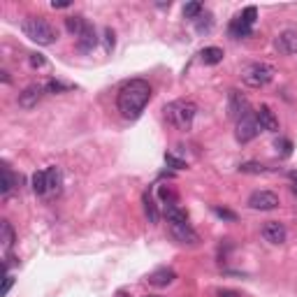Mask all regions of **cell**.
<instances>
[{
  "label": "cell",
  "instance_id": "36",
  "mask_svg": "<svg viewBox=\"0 0 297 297\" xmlns=\"http://www.w3.org/2000/svg\"><path fill=\"white\" fill-rule=\"evenodd\" d=\"M290 181H292V191H295V195H297V170L290 172Z\"/></svg>",
  "mask_w": 297,
  "mask_h": 297
},
{
  "label": "cell",
  "instance_id": "13",
  "mask_svg": "<svg viewBox=\"0 0 297 297\" xmlns=\"http://www.w3.org/2000/svg\"><path fill=\"white\" fill-rule=\"evenodd\" d=\"M174 279H176L174 269H170V267H161V269H156V272L149 274L146 281L151 283V286H156V288H165V286H170Z\"/></svg>",
  "mask_w": 297,
  "mask_h": 297
},
{
  "label": "cell",
  "instance_id": "9",
  "mask_svg": "<svg viewBox=\"0 0 297 297\" xmlns=\"http://www.w3.org/2000/svg\"><path fill=\"white\" fill-rule=\"evenodd\" d=\"M44 86L40 84H31L28 88H24V91L19 93V107H24V109H33V107H37V102L42 100V96H44Z\"/></svg>",
  "mask_w": 297,
  "mask_h": 297
},
{
  "label": "cell",
  "instance_id": "27",
  "mask_svg": "<svg viewBox=\"0 0 297 297\" xmlns=\"http://www.w3.org/2000/svg\"><path fill=\"white\" fill-rule=\"evenodd\" d=\"M239 16H242V21H244V24H246V26H251V28H253V24H256V16H258V10L251 5V7H246V10H244Z\"/></svg>",
  "mask_w": 297,
  "mask_h": 297
},
{
  "label": "cell",
  "instance_id": "14",
  "mask_svg": "<svg viewBox=\"0 0 297 297\" xmlns=\"http://www.w3.org/2000/svg\"><path fill=\"white\" fill-rule=\"evenodd\" d=\"M98 44V35H96V28L93 26H86L84 33H81L79 37H77V47H79V51H84V54H88V51H93Z\"/></svg>",
  "mask_w": 297,
  "mask_h": 297
},
{
  "label": "cell",
  "instance_id": "11",
  "mask_svg": "<svg viewBox=\"0 0 297 297\" xmlns=\"http://www.w3.org/2000/svg\"><path fill=\"white\" fill-rule=\"evenodd\" d=\"M256 119H258V123H260L262 130H267V132H277L279 130V119H277V114H274V111L269 109L267 105H262L260 109L256 111Z\"/></svg>",
  "mask_w": 297,
  "mask_h": 297
},
{
  "label": "cell",
  "instance_id": "25",
  "mask_svg": "<svg viewBox=\"0 0 297 297\" xmlns=\"http://www.w3.org/2000/svg\"><path fill=\"white\" fill-rule=\"evenodd\" d=\"M239 172H244V174H265L267 167L260 165V163H242V165H239Z\"/></svg>",
  "mask_w": 297,
  "mask_h": 297
},
{
  "label": "cell",
  "instance_id": "30",
  "mask_svg": "<svg viewBox=\"0 0 297 297\" xmlns=\"http://www.w3.org/2000/svg\"><path fill=\"white\" fill-rule=\"evenodd\" d=\"M165 163H167L170 167H174V170H184V167H186V163H184L181 158L172 156V153H165Z\"/></svg>",
  "mask_w": 297,
  "mask_h": 297
},
{
  "label": "cell",
  "instance_id": "17",
  "mask_svg": "<svg viewBox=\"0 0 297 297\" xmlns=\"http://www.w3.org/2000/svg\"><path fill=\"white\" fill-rule=\"evenodd\" d=\"M14 227H12L10 221H3L0 223V242H3V248L5 251H10L12 246H14Z\"/></svg>",
  "mask_w": 297,
  "mask_h": 297
},
{
  "label": "cell",
  "instance_id": "16",
  "mask_svg": "<svg viewBox=\"0 0 297 297\" xmlns=\"http://www.w3.org/2000/svg\"><path fill=\"white\" fill-rule=\"evenodd\" d=\"M200 58L204 65H218L223 61V49H218V47H204L200 51Z\"/></svg>",
  "mask_w": 297,
  "mask_h": 297
},
{
  "label": "cell",
  "instance_id": "2",
  "mask_svg": "<svg viewBox=\"0 0 297 297\" xmlns=\"http://www.w3.org/2000/svg\"><path fill=\"white\" fill-rule=\"evenodd\" d=\"M21 31H24V35L28 37L31 42L42 44V47L54 44L56 37H58V31H56L49 21L42 19V16H28V19H24Z\"/></svg>",
  "mask_w": 297,
  "mask_h": 297
},
{
  "label": "cell",
  "instance_id": "1",
  "mask_svg": "<svg viewBox=\"0 0 297 297\" xmlns=\"http://www.w3.org/2000/svg\"><path fill=\"white\" fill-rule=\"evenodd\" d=\"M151 100V86L144 79H132L121 86V91L116 96V107L121 111L123 119H140L144 107Z\"/></svg>",
  "mask_w": 297,
  "mask_h": 297
},
{
  "label": "cell",
  "instance_id": "4",
  "mask_svg": "<svg viewBox=\"0 0 297 297\" xmlns=\"http://www.w3.org/2000/svg\"><path fill=\"white\" fill-rule=\"evenodd\" d=\"M277 70H274L269 63H248L242 70V81L251 88H260V86H267L274 79Z\"/></svg>",
  "mask_w": 297,
  "mask_h": 297
},
{
  "label": "cell",
  "instance_id": "31",
  "mask_svg": "<svg viewBox=\"0 0 297 297\" xmlns=\"http://www.w3.org/2000/svg\"><path fill=\"white\" fill-rule=\"evenodd\" d=\"M277 149H281L283 156H290V153H292V142L290 140H279L277 142Z\"/></svg>",
  "mask_w": 297,
  "mask_h": 297
},
{
  "label": "cell",
  "instance_id": "22",
  "mask_svg": "<svg viewBox=\"0 0 297 297\" xmlns=\"http://www.w3.org/2000/svg\"><path fill=\"white\" fill-rule=\"evenodd\" d=\"M33 191L37 195H47V170H40L33 174Z\"/></svg>",
  "mask_w": 297,
  "mask_h": 297
},
{
  "label": "cell",
  "instance_id": "35",
  "mask_svg": "<svg viewBox=\"0 0 297 297\" xmlns=\"http://www.w3.org/2000/svg\"><path fill=\"white\" fill-rule=\"evenodd\" d=\"M51 7H54V10H65V7H70V0H54Z\"/></svg>",
  "mask_w": 297,
  "mask_h": 297
},
{
  "label": "cell",
  "instance_id": "38",
  "mask_svg": "<svg viewBox=\"0 0 297 297\" xmlns=\"http://www.w3.org/2000/svg\"><path fill=\"white\" fill-rule=\"evenodd\" d=\"M146 297H158V295H146Z\"/></svg>",
  "mask_w": 297,
  "mask_h": 297
},
{
  "label": "cell",
  "instance_id": "26",
  "mask_svg": "<svg viewBox=\"0 0 297 297\" xmlns=\"http://www.w3.org/2000/svg\"><path fill=\"white\" fill-rule=\"evenodd\" d=\"M200 14H202V3H186V5H184V16L197 19Z\"/></svg>",
  "mask_w": 297,
  "mask_h": 297
},
{
  "label": "cell",
  "instance_id": "24",
  "mask_svg": "<svg viewBox=\"0 0 297 297\" xmlns=\"http://www.w3.org/2000/svg\"><path fill=\"white\" fill-rule=\"evenodd\" d=\"M70 88H72V84H63V81H58V79H51L44 84L47 93H65V91H70Z\"/></svg>",
  "mask_w": 297,
  "mask_h": 297
},
{
  "label": "cell",
  "instance_id": "5",
  "mask_svg": "<svg viewBox=\"0 0 297 297\" xmlns=\"http://www.w3.org/2000/svg\"><path fill=\"white\" fill-rule=\"evenodd\" d=\"M262 128H260V123H258V119H256V111H248L246 116H242L239 121H237V142H242V144H246V142H251V140H256L258 137V132H260Z\"/></svg>",
  "mask_w": 297,
  "mask_h": 297
},
{
  "label": "cell",
  "instance_id": "8",
  "mask_svg": "<svg viewBox=\"0 0 297 297\" xmlns=\"http://www.w3.org/2000/svg\"><path fill=\"white\" fill-rule=\"evenodd\" d=\"M170 230H172V237L179 244H191V246H195L200 242V237L191 227V223H170Z\"/></svg>",
  "mask_w": 297,
  "mask_h": 297
},
{
  "label": "cell",
  "instance_id": "10",
  "mask_svg": "<svg viewBox=\"0 0 297 297\" xmlns=\"http://www.w3.org/2000/svg\"><path fill=\"white\" fill-rule=\"evenodd\" d=\"M262 237H265V242H269V244H283L286 242V227L279 221H269L262 225Z\"/></svg>",
  "mask_w": 297,
  "mask_h": 297
},
{
  "label": "cell",
  "instance_id": "21",
  "mask_svg": "<svg viewBox=\"0 0 297 297\" xmlns=\"http://www.w3.org/2000/svg\"><path fill=\"white\" fill-rule=\"evenodd\" d=\"M86 21L81 19V16H70V19H65V28H67V33H72L75 37H79L81 33H84V28H86Z\"/></svg>",
  "mask_w": 297,
  "mask_h": 297
},
{
  "label": "cell",
  "instance_id": "28",
  "mask_svg": "<svg viewBox=\"0 0 297 297\" xmlns=\"http://www.w3.org/2000/svg\"><path fill=\"white\" fill-rule=\"evenodd\" d=\"M158 193H161L163 202H167V204H176V193L172 191L170 186H161V191H158Z\"/></svg>",
  "mask_w": 297,
  "mask_h": 297
},
{
  "label": "cell",
  "instance_id": "12",
  "mask_svg": "<svg viewBox=\"0 0 297 297\" xmlns=\"http://www.w3.org/2000/svg\"><path fill=\"white\" fill-rule=\"evenodd\" d=\"M274 44H277L279 54H288V56L297 54V31H283Z\"/></svg>",
  "mask_w": 297,
  "mask_h": 297
},
{
  "label": "cell",
  "instance_id": "20",
  "mask_svg": "<svg viewBox=\"0 0 297 297\" xmlns=\"http://www.w3.org/2000/svg\"><path fill=\"white\" fill-rule=\"evenodd\" d=\"M14 184H16V176L12 174L10 165H3V181H0V193H3V195H7V193L14 188Z\"/></svg>",
  "mask_w": 297,
  "mask_h": 297
},
{
  "label": "cell",
  "instance_id": "3",
  "mask_svg": "<svg viewBox=\"0 0 297 297\" xmlns=\"http://www.w3.org/2000/svg\"><path fill=\"white\" fill-rule=\"evenodd\" d=\"M195 114H197V107L193 100H174L165 107L167 121L174 128H179V130H188L193 126V121H195Z\"/></svg>",
  "mask_w": 297,
  "mask_h": 297
},
{
  "label": "cell",
  "instance_id": "15",
  "mask_svg": "<svg viewBox=\"0 0 297 297\" xmlns=\"http://www.w3.org/2000/svg\"><path fill=\"white\" fill-rule=\"evenodd\" d=\"M63 186V174L58 167H49L47 170V195H58Z\"/></svg>",
  "mask_w": 297,
  "mask_h": 297
},
{
  "label": "cell",
  "instance_id": "34",
  "mask_svg": "<svg viewBox=\"0 0 297 297\" xmlns=\"http://www.w3.org/2000/svg\"><path fill=\"white\" fill-rule=\"evenodd\" d=\"M44 56H42V54H31V65L33 67H42V65H44Z\"/></svg>",
  "mask_w": 297,
  "mask_h": 297
},
{
  "label": "cell",
  "instance_id": "19",
  "mask_svg": "<svg viewBox=\"0 0 297 297\" xmlns=\"http://www.w3.org/2000/svg\"><path fill=\"white\" fill-rule=\"evenodd\" d=\"M251 26H246L242 21V16H235L232 19V24H230V35L232 37H246V35H251Z\"/></svg>",
  "mask_w": 297,
  "mask_h": 297
},
{
  "label": "cell",
  "instance_id": "7",
  "mask_svg": "<svg viewBox=\"0 0 297 297\" xmlns=\"http://www.w3.org/2000/svg\"><path fill=\"white\" fill-rule=\"evenodd\" d=\"M248 114V100L246 96H242L239 91H230L227 93V116L239 121L242 116Z\"/></svg>",
  "mask_w": 297,
  "mask_h": 297
},
{
  "label": "cell",
  "instance_id": "37",
  "mask_svg": "<svg viewBox=\"0 0 297 297\" xmlns=\"http://www.w3.org/2000/svg\"><path fill=\"white\" fill-rule=\"evenodd\" d=\"M218 297H239V295H235V292H230V290H223Z\"/></svg>",
  "mask_w": 297,
  "mask_h": 297
},
{
  "label": "cell",
  "instance_id": "23",
  "mask_svg": "<svg viewBox=\"0 0 297 297\" xmlns=\"http://www.w3.org/2000/svg\"><path fill=\"white\" fill-rule=\"evenodd\" d=\"M144 212H146V216H149V221H151V223H158V209H156V202L151 200V195H149V193L144 195Z\"/></svg>",
  "mask_w": 297,
  "mask_h": 297
},
{
  "label": "cell",
  "instance_id": "6",
  "mask_svg": "<svg viewBox=\"0 0 297 297\" xmlns=\"http://www.w3.org/2000/svg\"><path fill=\"white\" fill-rule=\"evenodd\" d=\"M248 207L258 209V212H272L279 207V195L272 191H256L248 197Z\"/></svg>",
  "mask_w": 297,
  "mask_h": 297
},
{
  "label": "cell",
  "instance_id": "33",
  "mask_svg": "<svg viewBox=\"0 0 297 297\" xmlns=\"http://www.w3.org/2000/svg\"><path fill=\"white\" fill-rule=\"evenodd\" d=\"M12 283H14V277H12V274H10V272H5V281H3V290H0V295L5 297V295H7V292H10Z\"/></svg>",
  "mask_w": 297,
  "mask_h": 297
},
{
  "label": "cell",
  "instance_id": "18",
  "mask_svg": "<svg viewBox=\"0 0 297 297\" xmlns=\"http://www.w3.org/2000/svg\"><path fill=\"white\" fill-rule=\"evenodd\" d=\"M165 216L170 223H188V214L176 204H165Z\"/></svg>",
  "mask_w": 297,
  "mask_h": 297
},
{
  "label": "cell",
  "instance_id": "32",
  "mask_svg": "<svg viewBox=\"0 0 297 297\" xmlns=\"http://www.w3.org/2000/svg\"><path fill=\"white\" fill-rule=\"evenodd\" d=\"M114 44H116V40H114V31H111V28H105V49H107V51H111V49H114Z\"/></svg>",
  "mask_w": 297,
  "mask_h": 297
},
{
  "label": "cell",
  "instance_id": "29",
  "mask_svg": "<svg viewBox=\"0 0 297 297\" xmlns=\"http://www.w3.org/2000/svg\"><path fill=\"white\" fill-rule=\"evenodd\" d=\"M214 214L218 218H225V221H237V214L230 212V209H223V207H214Z\"/></svg>",
  "mask_w": 297,
  "mask_h": 297
}]
</instances>
